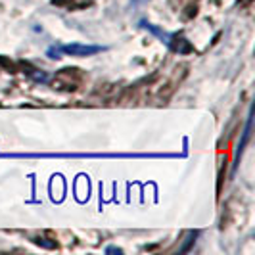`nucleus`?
Listing matches in <instances>:
<instances>
[{
    "label": "nucleus",
    "instance_id": "nucleus-3",
    "mask_svg": "<svg viewBox=\"0 0 255 255\" xmlns=\"http://www.w3.org/2000/svg\"><path fill=\"white\" fill-rule=\"evenodd\" d=\"M104 48L98 44H81V42H71V44H64L60 46V52H64L67 56H79V58H85V56H94L98 52H102Z\"/></svg>",
    "mask_w": 255,
    "mask_h": 255
},
{
    "label": "nucleus",
    "instance_id": "nucleus-5",
    "mask_svg": "<svg viewBox=\"0 0 255 255\" xmlns=\"http://www.w3.org/2000/svg\"><path fill=\"white\" fill-rule=\"evenodd\" d=\"M167 44H169L175 52H179V54H188V52L194 50L190 42H188L184 37H180V35H169Z\"/></svg>",
    "mask_w": 255,
    "mask_h": 255
},
{
    "label": "nucleus",
    "instance_id": "nucleus-9",
    "mask_svg": "<svg viewBox=\"0 0 255 255\" xmlns=\"http://www.w3.org/2000/svg\"><path fill=\"white\" fill-rule=\"evenodd\" d=\"M106 254H123V250H119V248H114V246H112V248L106 250Z\"/></svg>",
    "mask_w": 255,
    "mask_h": 255
},
{
    "label": "nucleus",
    "instance_id": "nucleus-6",
    "mask_svg": "<svg viewBox=\"0 0 255 255\" xmlns=\"http://www.w3.org/2000/svg\"><path fill=\"white\" fill-rule=\"evenodd\" d=\"M52 4L64 6L65 10H87L89 6H92V0H52Z\"/></svg>",
    "mask_w": 255,
    "mask_h": 255
},
{
    "label": "nucleus",
    "instance_id": "nucleus-7",
    "mask_svg": "<svg viewBox=\"0 0 255 255\" xmlns=\"http://www.w3.org/2000/svg\"><path fill=\"white\" fill-rule=\"evenodd\" d=\"M198 234H200V230H190V232H188L186 242H184V246L179 250V254H184V252H188V250H190V246L196 242V238H198Z\"/></svg>",
    "mask_w": 255,
    "mask_h": 255
},
{
    "label": "nucleus",
    "instance_id": "nucleus-2",
    "mask_svg": "<svg viewBox=\"0 0 255 255\" xmlns=\"http://www.w3.org/2000/svg\"><path fill=\"white\" fill-rule=\"evenodd\" d=\"M81 83H83V71L81 69H77V67H64L52 79V89L71 92V90L79 89Z\"/></svg>",
    "mask_w": 255,
    "mask_h": 255
},
{
    "label": "nucleus",
    "instance_id": "nucleus-1",
    "mask_svg": "<svg viewBox=\"0 0 255 255\" xmlns=\"http://www.w3.org/2000/svg\"><path fill=\"white\" fill-rule=\"evenodd\" d=\"M0 157H12V159H46V157H58V159H128V157H177L173 153H0Z\"/></svg>",
    "mask_w": 255,
    "mask_h": 255
},
{
    "label": "nucleus",
    "instance_id": "nucleus-4",
    "mask_svg": "<svg viewBox=\"0 0 255 255\" xmlns=\"http://www.w3.org/2000/svg\"><path fill=\"white\" fill-rule=\"evenodd\" d=\"M252 125H254V114H252V110H250L248 121H246V128H244V132H242V140H240V146H238V150H236V159H234L232 171L238 169V163H240V157H242V153H244V148H246V144H248L250 136H252Z\"/></svg>",
    "mask_w": 255,
    "mask_h": 255
},
{
    "label": "nucleus",
    "instance_id": "nucleus-8",
    "mask_svg": "<svg viewBox=\"0 0 255 255\" xmlns=\"http://www.w3.org/2000/svg\"><path fill=\"white\" fill-rule=\"evenodd\" d=\"M33 242L37 244V246H42V248H46V250H54V248H58V242L56 240H52V242H48V238H33Z\"/></svg>",
    "mask_w": 255,
    "mask_h": 255
}]
</instances>
